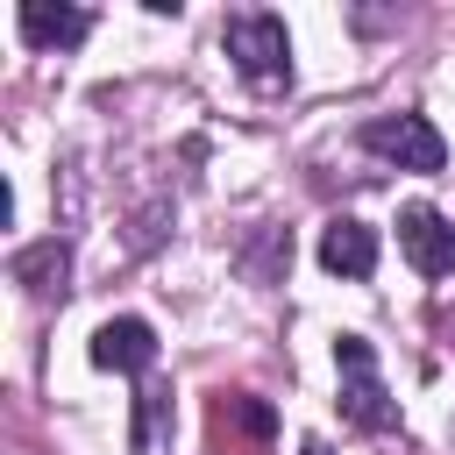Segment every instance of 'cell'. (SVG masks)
<instances>
[{"label":"cell","instance_id":"6da1fadb","mask_svg":"<svg viewBox=\"0 0 455 455\" xmlns=\"http://www.w3.org/2000/svg\"><path fill=\"white\" fill-rule=\"evenodd\" d=\"M220 43H228L235 71H242L256 92L291 85V36H284V21H277V14H263V7H256V14H228Z\"/></svg>","mask_w":455,"mask_h":455},{"label":"cell","instance_id":"7a4b0ae2","mask_svg":"<svg viewBox=\"0 0 455 455\" xmlns=\"http://www.w3.org/2000/svg\"><path fill=\"white\" fill-rule=\"evenodd\" d=\"M334 370H341V419L355 427V434H384V427H398V405H391V391H384V377H377V348L363 341V334H341L334 341Z\"/></svg>","mask_w":455,"mask_h":455},{"label":"cell","instance_id":"3957f363","mask_svg":"<svg viewBox=\"0 0 455 455\" xmlns=\"http://www.w3.org/2000/svg\"><path fill=\"white\" fill-rule=\"evenodd\" d=\"M363 149L384 156V164H398V171H441L448 164V142H441V128L427 114H384V121H370Z\"/></svg>","mask_w":455,"mask_h":455},{"label":"cell","instance_id":"277c9868","mask_svg":"<svg viewBox=\"0 0 455 455\" xmlns=\"http://www.w3.org/2000/svg\"><path fill=\"white\" fill-rule=\"evenodd\" d=\"M398 249H405V263L419 277H455V228H448V213L405 206L398 213Z\"/></svg>","mask_w":455,"mask_h":455},{"label":"cell","instance_id":"5b68a950","mask_svg":"<svg viewBox=\"0 0 455 455\" xmlns=\"http://www.w3.org/2000/svg\"><path fill=\"white\" fill-rule=\"evenodd\" d=\"M14 21H21V43H36V50H78L92 36V14L85 7H57V0H21Z\"/></svg>","mask_w":455,"mask_h":455},{"label":"cell","instance_id":"8992f818","mask_svg":"<svg viewBox=\"0 0 455 455\" xmlns=\"http://www.w3.org/2000/svg\"><path fill=\"white\" fill-rule=\"evenodd\" d=\"M92 363H100V370H121V377H149V363H156L149 320H107V327L92 334Z\"/></svg>","mask_w":455,"mask_h":455},{"label":"cell","instance_id":"52a82bcc","mask_svg":"<svg viewBox=\"0 0 455 455\" xmlns=\"http://www.w3.org/2000/svg\"><path fill=\"white\" fill-rule=\"evenodd\" d=\"M320 263L334 277H370L377 270V228L370 220H327L320 228Z\"/></svg>","mask_w":455,"mask_h":455},{"label":"cell","instance_id":"ba28073f","mask_svg":"<svg viewBox=\"0 0 455 455\" xmlns=\"http://www.w3.org/2000/svg\"><path fill=\"white\" fill-rule=\"evenodd\" d=\"M171 427H178V412H171V384L142 377V384H135V419H128V448H135V455H171Z\"/></svg>","mask_w":455,"mask_h":455},{"label":"cell","instance_id":"9c48e42d","mask_svg":"<svg viewBox=\"0 0 455 455\" xmlns=\"http://www.w3.org/2000/svg\"><path fill=\"white\" fill-rule=\"evenodd\" d=\"M64 277H71V242H64V235H50V242H28V249L14 256V284H21L28 299H50V291H64Z\"/></svg>","mask_w":455,"mask_h":455},{"label":"cell","instance_id":"30bf717a","mask_svg":"<svg viewBox=\"0 0 455 455\" xmlns=\"http://www.w3.org/2000/svg\"><path fill=\"white\" fill-rule=\"evenodd\" d=\"M299 455H327V448H320V441H306V448H299Z\"/></svg>","mask_w":455,"mask_h":455}]
</instances>
